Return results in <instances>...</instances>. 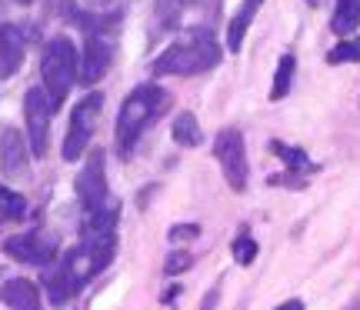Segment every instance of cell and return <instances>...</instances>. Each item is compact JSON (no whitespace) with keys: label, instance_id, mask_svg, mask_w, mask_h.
I'll return each mask as SVG.
<instances>
[{"label":"cell","instance_id":"obj_1","mask_svg":"<svg viewBox=\"0 0 360 310\" xmlns=\"http://www.w3.org/2000/svg\"><path fill=\"white\" fill-rule=\"evenodd\" d=\"M220 44L207 27H191L150 64L154 77H197L220 64Z\"/></svg>","mask_w":360,"mask_h":310},{"label":"cell","instance_id":"obj_2","mask_svg":"<svg viewBox=\"0 0 360 310\" xmlns=\"http://www.w3.org/2000/svg\"><path fill=\"white\" fill-rule=\"evenodd\" d=\"M167 107H170V93L160 84L134 87L127 93V101L120 103V114H117V150L130 154L134 143L143 137V130L150 127Z\"/></svg>","mask_w":360,"mask_h":310},{"label":"cell","instance_id":"obj_3","mask_svg":"<svg viewBox=\"0 0 360 310\" xmlns=\"http://www.w3.org/2000/svg\"><path fill=\"white\" fill-rule=\"evenodd\" d=\"M77 47L70 37H51L47 47H44V57H40V80H44V91L51 97L53 110L70 97L74 84H77Z\"/></svg>","mask_w":360,"mask_h":310},{"label":"cell","instance_id":"obj_4","mask_svg":"<svg viewBox=\"0 0 360 310\" xmlns=\"http://www.w3.org/2000/svg\"><path fill=\"white\" fill-rule=\"evenodd\" d=\"M117 254V237L114 233H103V237H87L84 244H77L70 254L64 257V267L67 273H70V280L84 290V284L87 280H94L101 271H107V264L114 260Z\"/></svg>","mask_w":360,"mask_h":310},{"label":"cell","instance_id":"obj_5","mask_svg":"<svg viewBox=\"0 0 360 310\" xmlns=\"http://www.w3.org/2000/svg\"><path fill=\"white\" fill-rule=\"evenodd\" d=\"M101 110H103V93H87L84 101L74 107L70 114V127H67V137H64V160H80V154L87 150L90 137H94V127L101 120Z\"/></svg>","mask_w":360,"mask_h":310},{"label":"cell","instance_id":"obj_6","mask_svg":"<svg viewBox=\"0 0 360 310\" xmlns=\"http://www.w3.org/2000/svg\"><path fill=\"white\" fill-rule=\"evenodd\" d=\"M214 157H217L224 177L231 183V190L244 194L247 190V147H244V134L237 127H227L217 134L214 141Z\"/></svg>","mask_w":360,"mask_h":310},{"label":"cell","instance_id":"obj_7","mask_svg":"<svg viewBox=\"0 0 360 310\" xmlns=\"http://www.w3.org/2000/svg\"><path fill=\"white\" fill-rule=\"evenodd\" d=\"M53 110L51 97L44 87H30L24 97V120H27V147L34 157L47 154V134H51V117Z\"/></svg>","mask_w":360,"mask_h":310},{"label":"cell","instance_id":"obj_8","mask_svg":"<svg viewBox=\"0 0 360 310\" xmlns=\"http://www.w3.org/2000/svg\"><path fill=\"white\" fill-rule=\"evenodd\" d=\"M4 250H7L13 260L34 264V267H51L53 260H57V240L47 237V233H40V231L7 237V240H4Z\"/></svg>","mask_w":360,"mask_h":310},{"label":"cell","instance_id":"obj_9","mask_svg":"<svg viewBox=\"0 0 360 310\" xmlns=\"http://www.w3.org/2000/svg\"><path fill=\"white\" fill-rule=\"evenodd\" d=\"M114 64V44L103 37V34H87V44H84V53H80V67H77V77L80 84H97V80L110 70Z\"/></svg>","mask_w":360,"mask_h":310},{"label":"cell","instance_id":"obj_10","mask_svg":"<svg viewBox=\"0 0 360 310\" xmlns=\"http://www.w3.org/2000/svg\"><path fill=\"white\" fill-rule=\"evenodd\" d=\"M77 197L87 210L107 204V174H103V150H94L77 174Z\"/></svg>","mask_w":360,"mask_h":310},{"label":"cell","instance_id":"obj_11","mask_svg":"<svg viewBox=\"0 0 360 310\" xmlns=\"http://www.w3.org/2000/svg\"><path fill=\"white\" fill-rule=\"evenodd\" d=\"M27 34L24 27L17 24H0V80H7L17 74V67L24 64V51H27Z\"/></svg>","mask_w":360,"mask_h":310},{"label":"cell","instance_id":"obj_12","mask_svg":"<svg viewBox=\"0 0 360 310\" xmlns=\"http://www.w3.org/2000/svg\"><path fill=\"white\" fill-rule=\"evenodd\" d=\"M0 174L7 181L27 174V137L17 127H7L0 134Z\"/></svg>","mask_w":360,"mask_h":310},{"label":"cell","instance_id":"obj_13","mask_svg":"<svg viewBox=\"0 0 360 310\" xmlns=\"http://www.w3.org/2000/svg\"><path fill=\"white\" fill-rule=\"evenodd\" d=\"M260 7H264V0H240L237 13H233L231 24H227V51L231 53H240L247 30H250V24H254V17L260 13Z\"/></svg>","mask_w":360,"mask_h":310},{"label":"cell","instance_id":"obj_14","mask_svg":"<svg viewBox=\"0 0 360 310\" xmlns=\"http://www.w3.org/2000/svg\"><path fill=\"white\" fill-rule=\"evenodd\" d=\"M0 300H4L11 310H40L37 287L30 284L27 277H13V280H7L4 290H0Z\"/></svg>","mask_w":360,"mask_h":310},{"label":"cell","instance_id":"obj_15","mask_svg":"<svg viewBox=\"0 0 360 310\" xmlns=\"http://www.w3.org/2000/svg\"><path fill=\"white\" fill-rule=\"evenodd\" d=\"M44 287H47V297H51L53 307H64L74 294H80V287L70 280V273L64 267H53V271L44 273Z\"/></svg>","mask_w":360,"mask_h":310},{"label":"cell","instance_id":"obj_16","mask_svg":"<svg viewBox=\"0 0 360 310\" xmlns=\"http://www.w3.org/2000/svg\"><path fill=\"white\" fill-rule=\"evenodd\" d=\"M360 27V0H337L334 13H330V30L337 37H350Z\"/></svg>","mask_w":360,"mask_h":310},{"label":"cell","instance_id":"obj_17","mask_svg":"<svg viewBox=\"0 0 360 310\" xmlns=\"http://www.w3.org/2000/svg\"><path fill=\"white\" fill-rule=\"evenodd\" d=\"M117 220H120V204H101L97 210H87V224H84V233L87 237H103V233H114Z\"/></svg>","mask_w":360,"mask_h":310},{"label":"cell","instance_id":"obj_18","mask_svg":"<svg viewBox=\"0 0 360 310\" xmlns=\"http://www.w3.org/2000/svg\"><path fill=\"white\" fill-rule=\"evenodd\" d=\"M294 70H297L294 53H283V57H281V64H277V74H274L270 101H283V97L290 93V84H294Z\"/></svg>","mask_w":360,"mask_h":310},{"label":"cell","instance_id":"obj_19","mask_svg":"<svg viewBox=\"0 0 360 310\" xmlns=\"http://www.w3.org/2000/svg\"><path fill=\"white\" fill-rule=\"evenodd\" d=\"M174 141H177L180 147H197V143L204 141L197 117L193 114H177V120H174Z\"/></svg>","mask_w":360,"mask_h":310},{"label":"cell","instance_id":"obj_20","mask_svg":"<svg viewBox=\"0 0 360 310\" xmlns=\"http://www.w3.org/2000/svg\"><path fill=\"white\" fill-rule=\"evenodd\" d=\"M327 64H330V67L360 64V37H344L337 47H330V53H327Z\"/></svg>","mask_w":360,"mask_h":310},{"label":"cell","instance_id":"obj_21","mask_svg":"<svg viewBox=\"0 0 360 310\" xmlns=\"http://www.w3.org/2000/svg\"><path fill=\"white\" fill-rule=\"evenodd\" d=\"M193 0H160L157 4V24H160V30H174L180 20V13L191 7Z\"/></svg>","mask_w":360,"mask_h":310},{"label":"cell","instance_id":"obj_22","mask_svg":"<svg viewBox=\"0 0 360 310\" xmlns=\"http://www.w3.org/2000/svg\"><path fill=\"white\" fill-rule=\"evenodd\" d=\"M270 150L277 157H283V164L290 170H317L314 164H310V157L300 150V147H287V143H281V141H274L270 143Z\"/></svg>","mask_w":360,"mask_h":310},{"label":"cell","instance_id":"obj_23","mask_svg":"<svg viewBox=\"0 0 360 310\" xmlns=\"http://www.w3.org/2000/svg\"><path fill=\"white\" fill-rule=\"evenodd\" d=\"M0 217H4V220H20V217H27V200L20 194L7 190V187H0Z\"/></svg>","mask_w":360,"mask_h":310},{"label":"cell","instance_id":"obj_24","mask_svg":"<svg viewBox=\"0 0 360 310\" xmlns=\"http://www.w3.org/2000/svg\"><path fill=\"white\" fill-rule=\"evenodd\" d=\"M233 260L244 264V267H250V264L257 260V240L247 237V233H240V237L233 240Z\"/></svg>","mask_w":360,"mask_h":310},{"label":"cell","instance_id":"obj_25","mask_svg":"<svg viewBox=\"0 0 360 310\" xmlns=\"http://www.w3.org/2000/svg\"><path fill=\"white\" fill-rule=\"evenodd\" d=\"M193 264V257L187 254V250H174L167 260H164V273H170V277H177V273H184L187 267Z\"/></svg>","mask_w":360,"mask_h":310},{"label":"cell","instance_id":"obj_26","mask_svg":"<svg viewBox=\"0 0 360 310\" xmlns=\"http://www.w3.org/2000/svg\"><path fill=\"white\" fill-rule=\"evenodd\" d=\"M174 244H184V240H193V237H200V227L197 224H177V227H170L167 233Z\"/></svg>","mask_w":360,"mask_h":310},{"label":"cell","instance_id":"obj_27","mask_svg":"<svg viewBox=\"0 0 360 310\" xmlns=\"http://www.w3.org/2000/svg\"><path fill=\"white\" fill-rule=\"evenodd\" d=\"M277 310H304V304H300V300H283Z\"/></svg>","mask_w":360,"mask_h":310},{"label":"cell","instance_id":"obj_28","mask_svg":"<svg viewBox=\"0 0 360 310\" xmlns=\"http://www.w3.org/2000/svg\"><path fill=\"white\" fill-rule=\"evenodd\" d=\"M84 4H87V7H97V11H103V7H110L114 0H84Z\"/></svg>","mask_w":360,"mask_h":310},{"label":"cell","instance_id":"obj_29","mask_svg":"<svg viewBox=\"0 0 360 310\" xmlns=\"http://www.w3.org/2000/svg\"><path fill=\"white\" fill-rule=\"evenodd\" d=\"M214 304H217V290H210V294H207V300H204V310H214Z\"/></svg>","mask_w":360,"mask_h":310},{"label":"cell","instance_id":"obj_30","mask_svg":"<svg viewBox=\"0 0 360 310\" xmlns=\"http://www.w3.org/2000/svg\"><path fill=\"white\" fill-rule=\"evenodd\" d=\"M17 4H34V0H17Z\"/></svg>","mask_w":360,"mask_h":310}]
</instances>
